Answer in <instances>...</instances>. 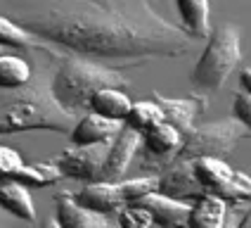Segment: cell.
<instances>
[{
  "instance_id": "obj_20",
  "label": "cell",
  "mask_w": 251,
  "mask_h": 228,
  "mask_svg": "<svg viewBox=\"0 0 251 228\" xmlns=\"http://www.w3.org/2000/svg\"><path fill=\"white\" fill-rule=\"evenodd\" d=\"M0 45L17 48V50H28V53H57L52 45L33 38L31 33H26L24 28H19L17 24H12L2 14H0Z\"/></svg>"
},
{
  "instance_id": "obj_22",
  "label": "cell",
  "mask_w": 251,
  "mask_h": 228,
  "mask_svg": "<svg viewBox=\"0 0 251 228\" xmlns=\"http://www.w3.org/2000/svg\"><path fill=\"white\" fill-rule=\"evenodd\" d=\"M161 121H164L161 110L154 105L152 100H142V102H133V107H130V112H128L124 124L128 128H133V131H138L140 136H142L145 131L159 126Z\"/></svg>"
},
{
  "instance_id": "obj_6",
  "label": "cell",
  "mask_w": 251,
  "mask_h": 228,
  "mask_svg": "<svg viewBox=\"0 0 251 228\" xmlns=\"http://www.w3.org/2000/svg\"><path fill=\"white\" fill-rule=\"evenodd\" d=\"M197 183L206 195L227 202H251V176L235 171L225 159L201 157L192 162Z\"/></svg>"
},
{
  "instance_id": "obj_4",
  "label": "cell",
  "mask_w": 251,
  "mask_h": 228,
  "mask_svg": "<svg viewBox=\"0 0 251 228\" xmlns=\"http://www.w3.org/2000/svg\"><path fill=\"white\" fill-rule=\"evenodd\" d=\"M242 59V31L225 22L211 31L209 43L192 69L190 81L199 90H221Z\"/></svg>"
},
{
  "instance_id": "obj_13",
  "label": "cell",
  "mask_w": 251,
  "mask_h": 228,
  "mask_svg": "<svg viewBox=\"0 0 251 228\" xmlns=\"http://www.w3.org/2000/svg\"><path fill=\"white\" fill-rule=\"evenodd\" d=\"M55 224L59 228H114L109 216L88 212L83 207H78L71 193H57L55 195Z\"/></svg>"
},
{
  "instance_id": "obj_8",
  "label": "cell",
  "mask_w": 251,
  "mask_h": 228,
  "mask_svg": "<svg viewBox=\"0 0 251 228\" xmlns=\"http://www.w3.org/2000/svg\"><path fill=\"white\" fill-rule=\"evenodd\" d=\"M182 136L168 124H159V126L150 128L140 136V167L152 171V176H159L161 171H166L173 162L176 152L180 150Z\"/></svg>"
},
{
  "instance_id": "obj_14",
  "label": "cell",
  "mask_w": 251,
  "mask_h": 228,
  "mask_svg": "<svg viewBox=\"0 0 251 228\" xmlns=\"http://www.w3.org/2000/svg\"><path fill=\"white\" fill-rule=\"evenodd\" d=\"M71 200L83 207L88 212L102 214V216H112L119 209H124V202L119 198V190H116V183H90L83 185L81 190L71 193Z\"/></svg>"
},
{
  "instance_id": "obj_1",
  "label": "cell",
  "mask_w": 251,
  "mask_h": 228,
  "mask_svg": "<svg viewBox=\"0 0 251 228\" xmlns=\"http://www.w3.org/2000/svg\"><path fill=\"white\" fill-rule=\"evenodd\" d=\"M0 14L59 53L104 67H138L190 53L192 38L147 0H0Z\"/></svg>"
},
{
  "instance_id": "obj_26",
  "label": "cell",
  "mask_w": 251,
  "mask_h": 228,
  "mask_svg": "<svg viewBox=\"0 0 251 228\" xmlns=\"http://www.w3.org/2000/svg\"><path fill=\"white\" fill-rule=\"evenodd\" d=\"M232 119L239 121V124L251 133V95H247V93H237V95H235V102H232Z\"/></svg>"
},
{
  "instance_id": "obj_12",
  "label": "cell",
  "mask_w": 251,
  "mask_h": 228,
  "mask_svg": "<svg viewBox=\"0 0 251 228\" xmlns=\"http://www.w3.org/2000/svg\"><path fill=\"white\" fill-rule=\"evenodd\" d=\"M135 207L145 209L152 216L154 228H187L190 204H185V202H176V200L164 198L159 193H152L147 198L138 200Z\"/></svg>"
},
{
  "instance_id": "obj_28",
  "label": "cell",
  "mask_w": 251,
  "mask_h": 228,
  "mask_svg": "<svg viewBox=\"0 0 251 228\" xmlns=\"http://www.w3.org/2000/svg\"><path fill=\"white\" fill-rule=\"evenodd\" d=\"M237 228H251V207L247 209V214L242 216V221L237 224Z\"/></svg>"
},
{
  "instance_id": "obj_31",
  "label": "cell",
  "mask_w": 251,
  "mask_h": 228,
  "mask_svg": "<svg viewBox=\"0 0 251 228\" xmlns=\"http://www.w3.org/2000/svg\"><path fill=\"white\" fill-rule=\"evenodd\" d=\"M114 228H116V226H114Z\"/></svg>"
},
{
  "instance_id": "obj_9",
  "label": "cell",
  "mask_w": 251,
  "mask_h": 228,
  "mask_svg": "<svg viewBox=\"0 0 251 228\" xmlns=\"http://www.w3.org/2000/svg\"><path fill=\"white\" fill-rule=\"evenodd\" d=\"M138 147H140V133L124 124V128L109 142V152H107V159H104L100 181L102 183H121L128 167H130V162H133V157L138 155Z\"/></svg>"
},
{
  "instance_id": "obj_2",
  "label": "cell",
  "mask_w": 251,
  "mask_h": 228,
  "mask_svg": "<svg viewBox=\"0 0 251 228\" xmlns=\"http://www.w3.org/2000/svg\"><path fill=\"white\" fill-rule=\"evenodd\" d=\"M62 53H41L31 62V81L14 90H0V136L26 131L71 133L76 116L62 110L52 98V74Z\"/></svg>"
},
{
  "instance_id": "obj_25",
  "label": "cell",
  "mask_w": 251,
  "mask_h": 228,
  "mask_svg": "<svg viewBox=\"0 0 251 228\" xmlns=\"http://www.w3.org/2000/svg\"><path fill=\"white\" fill-rule=\"evenodd\" d=\"M116 228H154L152 216L135 204H126L116 212Z\"/></svg>"
},
{
  "instance_id": "obj_19",
  "label": "cell",
  "mask_w": 251,
  "mask_h": 228,
  "mask_svg": "<svg viewBox=\"0 0 251 228\" xmlns=\"http://www.w3.org/2000/svg\"><path fill=\"white\" fill-rule=\"evenodd\" d=\"M178 12L182 17V31L195 41V38H209L211 36V24H209V12L211 5L204 0H180Z\"/></svg>"
},
{
  "instance_id": "obj_21",
  "label": "cell",
  "mask_w": 251,
  "mask_h": 228,
  "mask_svg": "<svg viewBox=\"0 0 251 228\" xmlns=\"http://www.w3.org/2000/svg\"><path fill=\"white\" fill-rule=\"evenodd\" d=\"M31 62L19 55H0V90H14L31 81Z\"/></svg>"
},
{
  "instance_id": "obj_7",
  "label": "cell",
  "mask_w": 251,
  "mask_h": 228,
  "mask_svg": "<svg viewBox=\"0 0 251 228\" xmlns=\"http://www.w3.org/2000/svg\"><path fill=\"white\" fill-rule=\"evenodd\" d=\"M109 142L85 145V147H74L71 145L62 155H57L52 164L57 167L62 178H74V181H81L85 185L100 183L102 167H104V159H107V152H109Z\"/></svg>"
},
{
  "instance_id": "obj_17",
  "label": "cell",
  "mask_w": 251,
  "mask_h": 228,
  "mask_svg": "<svg viewBox=\"0 0 251 228\" xmlns=\"http://www.w3.org/2000/svg\"><path fill=\"white\" fill-rule=\"evenodd\" d=\"M0 209L12 214L22 221H36V204L28 193V188L14 181H2L0 183Z\"/></svg>"
},
{
  "instance_id": "obj_11",
  "label": "cell",
  "mask_w": 251,
  "mask_h": 228,
  "mask_svg": "<svg viewBox=\"0 0 251 228\" xmlns=\"http://www.w3.org/2000/svg\"><path fill=\"white\" fill-rule=\"evenodd\" d=\"M156 193L164 195V198L176 200V202H185V204H192L195 200L206 195L201 190V185L197 183L192 162H180V164H173L166 171H161Z\"/></svg>"
},
{
  "instance_id": "obj_24",
  "label": "cell",
  "mask_w": 251,
  "mask_h": 228,
  "mask_svg": "<svg viewBox=\"0 0 251 228\" xmlns=\"http://www.w3.org/2000/svg\"><path fill=\"white\" fill-rule=\"evenodd\" d=\"M24 171H26V162L22 159V155L14 147L0 145V183L2 181L19 183L22 176H24Z\"/></svg>"
},
{
  "instance_id": "obj_27",
  "label": "cell",
  "mask_w": 251,
  "mask_h": 228,
  "mask_svg": "<svg viewBox=\"0 0 251 228\" xmlns=\"http://www.w3.org/2000/svg\"><path fill=\"white\" fill-rule=\"evenodd\" d=\"M239 84L244 88V93L251 95V67H244V69L239 71Z\"/></svg>"
},
{
  "instance_id": "obj_30",
  "label": "cell",
  "mask_w": 251,
  "mask_h": 228,
  "mask_svg": "<svg viewBox=\"0 0 251 228\" xmlns=\"http://www.w3.org/2000/svg\"><path fill=\"white\" fill-rule=\"evenodd\" d=\"M0 55H2V45H0Z\"/></svg>"
},
{
  "instance_id": "obj_10",
  "label": "cell",
  "mask_w": 251,
  "mask_h": 228,
  "mask_svg": "<svg viewBox=\"0 0 251 228\" xmlns=\"http://www.w3.org/2000/svg\"><path fill=\"white\" fill-rule=\"evenodd\" d=\"M152 102L161 110L164 124L173 126L180 136L190 133L195 128L197 116L206 110V98L204 95H192V98H166L161 93H152Z\"/></svg>"
},
{
  "instance_id": "obj_16",
  "label": "cell",
  "mask_w": 251,
  "mask_h": 228,
  "mask_svg": "<svg viewBox=\"0 0 251 228\" xmlns=\"http://www.w3.org/2000/svg\"><path fill=\"white\" fill-rule=\"evenodd\" d=\"M133 102L128 98L126 90H116V88H107V90H100L95 93L90 102H88V112L98 114L102 119H109V121H119L124 124L128 112H130Z\"/></svg>"
},
{
  "instance_id": "obj_5",
  "label": "cell",
  "mask_w": 251,
  "mask_h": 228,
  "mask_svg": "<svg viewBox=\"0 0 251 228\" xmlns=\"http://www.w3.org/2000/svg\"><path fill=\"white\" fill-rule=\"evenodd\" d=\"M249 136V131L239 121H235L232 116L206 121V124H195V128L190 133L182 136V145L173 157L171 167L180 164V162H195V159H201V157L223 159L242 141H247Z\"/></svg>"
},
{
  "instance_id": "obj_29",
  "label": "cell",
  "mask_w": 251,
  "mask_h": 228,
  "mask_svg": "<svg viewBox=\"0 0 251 228\" xmlns=\"http://www.w3.org/2000/svg\"><path fill=\"white\" fill-rule=\"evenodd\" d=\"M38 228H59L55 224V219H52V216H50V219H45V221H41V226Z\"/></svg>"
},
{
  "instance_id": "obj_23",
  "label": "cell",
  "mask_w": 251,
  "mask_h": 228,
  "mask_svg": "<svg viewBox=\"0 0 251 228\" xmlns=\"http://www.w3.org/2000/svg\"><path fill=\"white\" fill-rule=\"evenodd\" d=\"M156 185H159V176H140V178H130V181H121L116 183V190H119V198L126 204H135L138 200L147 198L156 193Z\"/></svg>"
},
{
  "instance_id": "obj_3",
  "label": "cell",
  "mask_w": 251,
  "mask_h": 228,
  "mask_svg": "<svg viewBox=\"0 0 251 228\" xmlns=\"http://www.w3.org/2000/svg\"><path fill=\"white\" fill-rule=\"evenodd\" d=\"M107 88H116V90L128 93L130 81L119 69L90 62L83 57L62 53V57L57 59L55 74H52V98L71 116L78 119V114H88L90 98L100 90H107Z\"/></svg>"
},
{
  "instance_id": "obj_18",
  "label": "cell",
  "mask_w": 251,
  "mask_h": 228,
  "mask_svg": "<svg viewBox=\"0 0 251 228\" xmlns=\"http://www.w3.org/2000/svg\"><path fill=\"white\" fill-rule=\"evenodd\" d=\"M227 204L213 195H201L190 204L187 228H223Z\"/></svg>"
},
{
  "instance_id": "obj_15",
  "label": "cell",
  "mask_w": 251,
  "mask_h": 228,
  "mask_svg": "<svg viewBox=\"0 0 251 228\" xmlns=\"http://www.w3.org/2000/svg\"><path fill=\"white\" fill-rule=\"evenodd\" d=\"M124 128L119 121L102 119L98 114H83L76 119V126L71 128L69 138L74 147H85V145H100V142H109Z\"/></svg>"
}]
</instances>
